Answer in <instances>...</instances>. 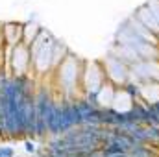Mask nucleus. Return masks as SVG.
Masks as SVG:
<instances>
[{"label":"nucleus","instance_id":"f257e3e1","mask_svg":"<svg viewBox=\"0 0 159 157\" xmlns=\"http://www.w3.org/2000/svg\"><path fill=\"white\" fill-rule=\"evenodd\" d=\"M13 155V152L9 150V148H4V150H0V157H11Z\"/></svg>","mask_w":159,"mask_h":157},{"label":"nucleus","instance_id":"f03ea898","mask_svg":"<svg viewBox=\"0 0 159 157\" xmlns=\"http://www.w3.org/2000/svg\"><path fill=\"white\" fill-rule=\"evenodd\" d=\"M26 150H28V152H34L35 148H34V144H32V142H28V144H26Z\"/></svg>","mask_w":159,"mask_h":157}]
</instances>
